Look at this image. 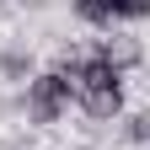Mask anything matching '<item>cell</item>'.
I'll return each mask as SVG.
<instances>
[{"instance_id": "1", "label": "cell", "mask_w": 150, "mask_h": 150, "mask_svg": "<svg viewBox=\"0 0 150 150\" xmlns=\"http://www.w3.org/2000/svg\"><path fill=\"white\" fill-rule=\"evenodd\" d=\"M64 81H75V86H81V107L91 112V118H112V112H118V70H112V64H102V59H70L64 70Z\"/></svg>"}, {"instance_id": "2", "label": "cell", "mask_w": 150, "mask_h": 150, "mask_svg": "<svg viewBox=\"0 0 150 150\" xmlns=\"http://www.w3.org/2000/svg\"><path fill=\"white\" fill-rule=\"evenodd\" d=\"M64 107H70V81H64V75H38L32 91H27V112L38 123H54Z\"/></svg>"}, {"instance_id": "3", "label": "cell", "mask_w": 150, "mask_h": 150, "mask_svg": "<svg viewBox=\"0 0 150 150\" xmlns=\"http://www.w3.org/2000/svg\"><path fill=\"white\" fill-rule=\"evenodd\" d=\"M97 59H102V64H112V70H123V64H134V59H139V48L129 43V38H102Z\"/></svg>"}, {"instance_id": "4", "label": "cell", "mask_w": 150, "mask_h": 150, "mask_svg": "<svg viewBox=\"0 0 150 150\" xmlns=\"http://www.w3.org/2000/svg\"><path fill=\"white\" fill-rule=\"evenodd\" d=\"M75 11H81V22H91V27H112V6L107 0H75Z\"/></svg>"}, {"instance_id": "5", "label": "cell", "mask_w": 150, "mask_h": 150, "mask_svg": "<svg viewBox=\"0 0 150 150\" xmlns=\"http://www.w3.org/2000/svg\"><path fill=\"white\" fill-rule=\"evenodd\" d=\"M107 6H112V22H118V16H129V22L150 16V0H107Z\"/></svg>"}, {"instance_id": "6", "label": "cell", "mask_w": 150, "mask_h": 150, "mask_svg": "<svg viewBox=\"0 0 150 150\" xmlns=\"http://www.w3.org/2000/svg\"><path fill=\"white\" fill-rule=\"evenodd\" d=\"M129 134H134V139H150V118H145V112H139L134 123H129Z\"/></svg>"}]
</instances>
